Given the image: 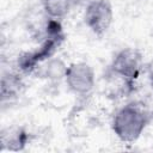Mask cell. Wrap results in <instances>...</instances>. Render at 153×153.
Segmentation results:
<instances>
[{
  "mask_svg": "<svg viewBox=\"0 0 153 153\" xmlns=\"http://www.w3.org/2000/svg\"><path fill=\"white\" fill-rule=\"evenodd\" d=\"M23 86H24L23 79L19 73H13V72L4 73L1 78V87H0V94L2 102L19 96Z\"/></svg>",
  "mask_w": 153,
  "mask_h": 153,
  "instance_id": "cell-7",
  "label": "cell"
},
{
  "mask_svg": "<svg viewBox=\"0 0 153 153\" xmlns=\"http://www.w3.org/2000/svg\"><path fill=\"white\" fill-rule=\"evenodd\" d=\"M152 121V112L142 104L130 102L121 106L114 115L111 129L123 142H135Z\"/></svg>",
  "mask_w": 153,
  "mask_h": 153,
  "instance_id": "cell-1",
  "label": "cell"
},
{
  "mask_svg": "<svg viewBox=\"0 0 153 153\" xmlns=\"http://www.w3.org/2000/svg\"><path fill=\"white\" fill-rule=\"evenodd\" d=\"M143 69V55L137 48L127 47L118 50L112 57L105 76L109 80H117L129 94L135 88V82Z\"/></svg>",
  "mask_w": 153,
  "mask_h": 153,
  "instance_id": "cell-2",
  "label": "cell"
},
{
  "mask_svg": "<svg viewBox=\"0 0 153 153\" xmlns=\"http://www.w3.org/2000/svg\"><path fill=\"white\" fill-rule=\"evenodd\" d=\"M65 39L63 29L61 25V20L49 19L45 26V37L44 41L37 47L35 50L25 51L19 55L17 66L19 71L24 74H30L37 69V67L48 61L57 50V48L62 44Z\"/></svg>",
  "mask_w": 153,
  "mask_h": 153,
  "instance_id": "cell-3",
  "label": "cell"
},
{
  "mask_svg": "<svg viewBox=\"0 0 153 153\" xmlns=\"http://www.w3.org/2000/svg\"><path fill=\"white\" fill-rule=\"evenodd\" d=\"M67 66L61 60H48L45 67L43 68V75L47 78L60 79L65 76Z\"/></svg>",
  "mask_w": 153,
  "mask_h": 153,
  "instance_id": "cell-9",
  "label": "cell"
},
{
  "mask_svg": "<svg viewBox=\"0 0 153 153\" xmlns=\"http://www.w3.org/2000/svg\"><path fill=\"white\" fill-rule=\"evenodd\" d=\"M146 69H147V78H148L149 85L153 88V57L148 61V63L146 66Z\"/></svg>",
  "mask_w": 153,
  "mask_h": 153,
  "instance_id": "cell-10",
  "label": "cell"
},
{
  "mask_svg": "<svg viewBox=\"0 0 153 153\" xmlns=\"http://www.w3.org/2000/svg\"><path fill=\"white\" fill-rule=\"evenodd\" d=\"M84 23L98 37L104 36L114 22V7L110 0H91L84 11Z\"/></svg>",
  "mask_w": 153,
  "mask_h": 153,
  "instance_id": "cell-4",
  "label": "cell"
},
{
  "mask_svg": "<svg viewBox=\"0 0 153 153\" xmlns=\"http://www.w3.org/2000/svg\"><path fill=\"white\" fill-rule=\"evenodd\" d=\"M43 10L49 19H63L73 6L72 0H43Z\"/></svg>",
  "mask_w": 153,
  "mask_h": 153,
  "instance_id": "cell-8",
  "label": "cell"
},
{
  "mask_svg": "<svg viewBox=\"0 0 153 153\" xmlns=\"http://www.w3.org/2000/svg\"><path fill=\"white\" fill-rule=\"evenodd\" d=\"M1 148L11 152L23 151L30 142V133L23 126H11L1 130Z\"/></svg>",
  "mask_w": 153,
  "mask_h": 153,
  "instance_id": "cell-6",
  "label": "cell"
},
{
  "mask_svg": "<svg viewBox=\"0 0 153 153\" xmlns=\"http://www.w3.org/2000/svg\"><path fill=\"white\" fill-rule=\"evenodd\" d=\"M63 78L68 90L78 96L88 94L96 86V72L86 62L69 63Z\"/></svg>",
  "mask_w": 153,
  "mask_h": 153,
  "instance_id": "cell-5",
  "label": "cell"
}]
</instances>
